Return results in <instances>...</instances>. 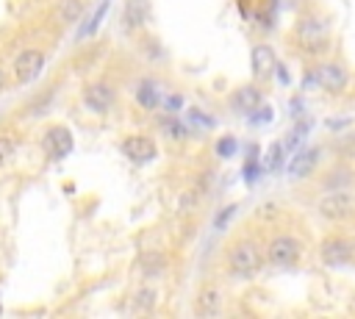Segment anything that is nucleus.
<instances>
[{
  "label": "nucleus",
  "mask_w": 355,
  "mask_h": 319,
  "mask_svg": "<svg viewBox=\"0 0 355 319\" xmlns=\"http://www.w3.org/2000/svg\"><path fill=\"white\" fill-rule=\"evenodd\" d=\"M263 266V252L255 241L250 239H239L236 244L227 247V272L239 280H250L261 272Z\"/></svg>",
  "instance_id": "nucleus-1"
},
{
  "label": "nucleus",
  "mask_w": 355,
  "mask_h": 319,
  "mask_svg": "<svg viewBox=\"0 0 355 319\" xmlns=\"http://www.w3.org/2000/svg\"><path fill=\"white\" fill-rule=\"evenodd\" d=\"M294 39L305 53H322L327 47V42H330L327 22L322 17H316V14H305L294 28Z\"/></svg>",
  "instance_id": "nucleus-2"
},
{
  "label": "nucleus",
  "mask_w": 355,
  "mask_h": 319,
  "mask_svg": "<svg viewBox=\"0 0 355 319\" xmlns=\"http://www.w3.org/2000/svg\"><path fill=\"white\" fill-rule=\"evenodd\" d=\"M300 258H302V244L288 233H280L266 244V261L277 269H291L300 264Z\"/></svg>",
  "instance_id": "nucleus-3"
},
{
  "label": "nucleus",
  "mask_w": 355,
  "mask_h": 319,
  "mask_svg": "<svg viewBox=\"0 0 355 319\" xmlns=\"http://www.w3.org/2000/svg\"><path fill=\"white\" fill-rule=\"evenodd\" d=\"M319 258L327 266H344L355 258V244L347 236H327L319 247Z\"/></svg>",
  "instance_id": "nucleus-4"
},
{
  "label": "nucleus",
  "mask_w": 355,
  "mask_h": 319,
  "mask_svg": "<svg viewBox=\"0 0 355 319\" xmlns=\"http://www.w3.org/2000/svg\"><path fill=\"white\" fill-rule=\"evenodd\" d=\"M355 211V197L349 191H333L319 200V214L330 222H341Z\"/></svg>",
  "instance_id": "nucleus-5"
},
{
  "label": "nucleus",
  "mask_w": 355,
  "mask_h": 319,
  "mask_svg": "<svg viewBox=\"0 0 355 319\" xmlns=\"http://www.w3.org/2000/svg\"><path fill=\"white\" fill-rule=\"evenodd\" d=\"M42 147H44V153H47L50 161H61L72 150V133L67 128H61V125H53L42 136Z\"/></svg>",
  "instance_id": "nucleus-6"
},
{
  "label": "nucleus",
  "mask_w": 355,
  "mask_h": 319,
  "mask_svg": "<svg viewBox=\"0 0 355 319\" xmlns=\"http://www.w3.org/2000/svg\"><path fill=\"white\" fill-rule=\"evenodd\" d=\"M42 67H44V53L28 47V50L17 53V58H14V78L19 83H28L42 72Z\"/></svg>",
  "instance_id": "nucleus-7"
},
{
  "label": "nucleus",
  "mask_w": 355,
  "mask_h": 319,
  "mask_svg": "<svg viewBox=\"0 0 355 319\" xmlns=\"http://www.w3.org/2000/svg\"><path fill=\"white\" fill-rule=\"evenodd\" d=\"M114 89L108 86V83H103V80H94V83H89L86 89H83V103H86V108L89 111H94V114H105L111 105H114Z\"/></svg>",
  "instance_id": "nucleus-8"
},
{
  "label": "nucleus",
  "mask_w": 355,
  "mask_h": 319,
  "mask_svg": "<svg viewBox=\"0 0 355 319\" xmlns=\"http://www.w3.org/2000/svg\"><path fill=\"white\" fill-rule=\"evenodd\" d=\"M313 80H316V83H319L324 92L338 94V92L347 86L349 75H347V69H344L341 64H322V67L313 72Z\"/></svg>",
  "instance_id": "nucleus-9"
},
{
  "label": "nucleus",
  "mask_w": 355,
  "mask_h": 319,
  "mask_svg": "<svg viewBox=\"0 0 355 319\" xmlns=\"http://www.w3.org/2000/svg\"><path fill=\"white\" fill-rule=\"evenodd\" d=\"M122 153L133 161V164H147V161H153L155 158V141L150 139V136H128L125 141H122Z\"/></svg>",
  "instance_id": "nucleus-10"
},
{
  "label": "nucleus",
  "mask_w": 355,
  "mask_h": 319,
  "mask_svg": "<svg viewBox=\"0 0 355 319\" xmlns=\"http://www.w3.org/2000/svg\"><path fill=\"white\" fill-rule=\"evenodd\" d=\"M194 313L197 316H219L222 313V291L219 286L208 283L197 291V300H194Z\"/></svg>",
  "instance_id": "nucleus-11"
},
{
  "label": "nucleus",
  "mask_w": 355,
  "mask_h": 319,
  "mask_svg": "<svg viewBox=\"0 0 355 319\" xmlns=\"http://www.w3.org/2000/svg\"><path fill=\"white\" fill-rule=\"evenodd\" d=\"M275 69H277L275 50L269 44H255L252 47V72H255V78H269Z\"/></svg>",
  "instance_id": "nucleus-12"
},
{
  "label": "nucleus",
  "mask_w": 355,
  "mask_h": 319,
  "mask_svg": "<svg viewBox=\"0 0 355 319\" xmlns=\"http://www.w3.org/2000/svg\"><path fill=\"white\" fill-rule=\"evenodd\" d=\"M233 105L239 108V111H252V108H258L261 105V92L255 89V86H244V89H239L236 94H233Z\"/></svg>",
  "instance_id": "nucleus-13"
},
{
  "label": "nucleus",
  "mask_w": 355,
  "mask_h": 319,
  "mask_svg": "<svg viewBox=\"0 0 355 319\" xmlns=\"http://www.w3.org/2000/svg\"><path fill=\"white\" fill-rule=\"evenodd\" d=\"M136 103H139L141 108H155V105L161 103V97H158V89H155V83L144 80V83L139 86V92H136Z\"/></svg>",
  "instance_id": "nucleus-14"
},
{
  "label": "nucleus",
  "mask_w": 355,
  "mask_h": 319,
  "mask_svg": "<svg viewBox=\"0 0 355 319\" xmlns=\"http://www.w3.org/2000/svg\"><path fill=\"white\" fill-rule=\"evenodd\" d=\"M108 6H111V0H103L94 11H92V17L86 19V25L80 28V33H78V39H83V36H92L94 31H97V25L103 22V17H105V11H108Z\"/></svg>",
  "instance_id": "nucleus-15"
},
{
  "label": "nucleus",
  "mask_w": 355,
  "mask_h": 319,
  "mask_svg": "<svg viewBox=\"0 0 355 319\" xmlns=\"http://www.w3.org/2000/svg\"><path fill=\"white\" fill-rule=\"evenodd\" d=\"M141 22H144V0H130V6H128V11H125V28L133 31V28H139Z\"/></svg>",
  "instance_id": "nucleus-16"
},
{
  "label": "nucleus",
  "mask_w": 355,
  "mask_h": 319,
  "mask_svg": "<svg viewBox=\"0 0 355 319\" xmlns=\"http://www.w3.org/2000/svg\"><path fill=\"white\" fill-rule=\"evenodd\" d=\"M80 11H83V3H80V0H61V6H58V14H61L64 22L78 19Z\"/></svg>",
  "instance_id": "nucleus-17"
},
{
  "label": "nucleus",
  "mask_w": 355,
  "mask_h": 319,
  "mask_svg": "<svg viewBox=\"0 0 355 319\" xmlns=\"http://www.w3.org/2000/svg\"><path fill=\"white\" fill-rule=\"evenodd\" d=\"M313 158H316V153H302V155H297L294 164H288V172H291V175H302V172H308L311 164H313Z\"/></svg>",
  "instance_id": "nucleus-18"
},
{
  "label": "nucleus",
  "mask_w": 355,
  "mask_h": 319,
  "mask_svg": "<svg viewBox=\"0 0 355 319\" xmlns=\"http://www.w3.org/2000/svg\"><path fill=\"white\" fill-rule=\"evenodd\" d=\"M280 164H283V144H272L269 155H266V169L275 172V169H280Z\"/></svg>",
  "instance_id": "nucleus-19"
},
{
  "label": "nucleus",
  "mask_w": 355,
  "mask_h": 319,
  "mask_svg": "<svg viewBox=\"0 0 355 319\" xmlns=\"http://www.w3.org/2000/svg\"><path fill=\"white\" fill-rule=\"evenodd\" d=\"M14 150H17V141L11 136H0V166L8 164V158L14 155Z\"/></svg>",
  "instance_id": "nucleus-20"
},
{
  "label": "nucleus",
  "mask_w": 355,
  "mask_h": 319,
  "mask_svg": "<svg viewBox=\"0 0 355 319\" xmlns=\"http://www.w3.org/2000/svg\"><path fill=\"white\" fill-rule=\"evenodd\" d=\"M161 128H164V130H166L172 139H180V136H186V128H183L178 119H172V117H166V119L161 122Z\"/></svg>",
  "instance_id": "nucleus-21"
},
{
  "label": "nucleus",
  "mask_w": 355,
  "mask_h": 319,
  "mask_svg": "<svg viewBox=\"0 0 355 319\" xmlns=\"http://www.w3.org/2000/svg\"><path fill=\"white\" fill-rule=\"evenodd\" d=\"M155 291L153 288H141L139 294H136V308H153L155 305Z\"/></svg>",
  "instance_id": "nucleus-22"
},
{
  "label": "nucleus",
  "mask_w": 355,
  "mask_h": 319,
  "mask_svg": "<svg viewBox=\"0 0 355 319\" xmlns=\"http://www.w3.org/2000/svg\"><path fill=\"white\" fill-rule=\"evenodd\" d=\"M216 153H219V155H233V153H236V139L225 136V139L216 144Z\"/></svg>",
  "instance_id": "nucleus-23"
},
{
  "label": "nucleus",
  "mask_w": 355,
  "mask_h": 319,
  "mask_svg": "<svg viewBox=\"0 0 355 319\" xmlns=\"http://www.w3.org/2000/svg\"><path fill=\"white\" fill-rule=\"evenodd\" d=\"M233 214H236V205H227V208H225V214H219L214 225H216V227H225V225H227V219H230Z\"/></svg>",
  "instance_id": "nucleus-24"
},
{
  "label": "nucleus",
  "mask_w": 355,
  "mask_h": 319,
  "mask_svg": "<svg viewBox=\"0 0 355 319\" xmlns=\"http://www.w3.org/2000/svg\"><path fill=\"white\" fill-rule=\"evenodd\" d=\"M269 119H272V108L266 105V108L255 111V119H252V122H255V125H263V122H269Z\"/></svg>",
  "instance_id": "nucleus-25"
},
{
  "label": "nucleus",
  "mask_w": 355,
  "mask_h": 319,
  "mask_svg": "<svg viewBox=\"0 0 355 319\" xmlns=\"http://www.w3.org/2000/svg\"><path fill=\"white\" fill-rule=\"evenodd\" d=\"M166 105H169V108H180V105H183V100H180V94H169V100H166Z\"/></svg>",
  "instance_id": "nucleus-26"
},
{
  "label": "nucleus",
  "mask_w": 355,
  "mask_h": 319,
  "mask_svg": "<svg viewBox=\"0 0 355 319\" xmlns=\"http://www.w3.org/2000/svg\"><path fill=\"white\" fill-rule=\"evenodd\" d=\"M3 86H6V75H3V69H0V92H3Z\"/></svg>",
  "instance_id": "nucleus-27"
}]
</instances>
